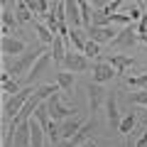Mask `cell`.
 Segmentation results:
<instances>
[{
  "instance_id": "cell-38",
  "label": "cell",
  "mask_w": 147,
  "mask_h": 147,
  "mask_svg": "<svg viewBox=\"0 0 147 147\" xmlns=\"http://www.w3.org/2000/svg\"><path fill=\"white\" fill-rule=\"evenodd\" d=\"M140 42H142V44H147V34H142V37H140Z\"/></svg>"
},
{
  "instance_id": "cell-26",
  "label": "cell",
  "mask_w": 147,
  "mask_h": 147,
  "mask_svg": "<svg viewBox=\"0 0 147 147\" xmlns=\"http://www.w3.org/2000/svg\"><path fill=\"white\" fill-rule=\"evenodd\" d=\"M44 130H47V140L52 142V145H57V142L61 140V132H59V120H49L47 125H44Z\"/></svg>"
},
{
  "instance_id": "cell-32",
  "label": "cell",
  "mask_w": 147,
  "mask_h": 147,
  "mask_svg": "<svg viewBox=\"0 0 147 147\" xmlns=\"http://www.w3.org/2000/svg\"><path fill=\"white\" fill-rule=\"evenodd\" d=\"M125 3H127V0H110L108 5L103 7V10H105V15H115V12H120V7L125 5Z\"/></svg>"
},
{
  "instance_id": "cell-27",
  "label": "cell",
  "mask_w": 147,
  "mask_h": 147,
  "mask_svg": "<svg viewBox=\"0 0 147 147\" xmlns=\"http://www.w3.org/2000/svg\"><path fill=\"white\" fill-rule=\"evenodd\" d=\"M32 118H34V120H39L42 125H47V123L52 120V115H49V108H47V100L37 105V110H34V115H32Z\"/></svg>"
},
{
  "instance_id": "cell-13",
  "label": "cell",
  "mask_w": 147,
  "mask_h": 147,
  "mask_svg": "<svg viewBox=\"0 0 147 147\" xmlns=\"http://www.w3.org/2000/svg\"><path fill=\"white\" fill-rule=\"evenodd\" d=\"M12 147H32V125H30V120L20 123V125L15 127Z\"/></svg>"
},
{
  "instance_id": "cell-5",
  "label": "cell",
  "mask_w": 147,
  "mask_h": 147,
  "mask_svg": "<svg viewBox=\"0 0 147 147\" xmlns=\"http://www.w3.org/2000/svg\"><path fill=\"white\" fill-rule=\"evenodd\" d=\"M47 108H49L52 120H66V118L76 115V108H69V105L61 100V96H59V93H54L52 98H47Z\"/></svg>"
},
{
  "instance_id": "cell-12",
  "label": "cell",
  "mask_w": 147,
  "mask_h": 147,
  "mask_svg": "<svg viewBox=\"0 0 147 147\" xmlns=\"http://www.w3.org/2000/svg\"><path fill=\"white\" fill-rule=\"evenodd\" d=\"M84 118H79V115H71V118H66V120H59V132H61V140H71L76 132L84 127Z\"/></svg>"
},
{
  "instance_id": "cell-18",
  "label": "cell",
  "mask_w": 147,
  "mask_h": 147,
  "mask_svg": "<svg viewBox=\"0 0 147 147\" xmlns=\"http://www.w3.org/2000/svg\"><path fill=\"white\" fill-rule=\"evenodd\" d=\"M74 76L76 74H71V71H66V69H61V71H57V84H59V88H61V93H74Z\"/></svg>"
},
{
  "instance_id": "cell-37",
  "label": "cell",
  "mask_w": 147,
  "mask_h": 147,
  "mask_svg": "<svg viewBox=\"0 0 147 147\" xmlns=\"http://www.w3.org/2000/svg\"><path fill=\"white\" fill-rule=\"evenodd\" d=\"M52 147H74V142L71 140H59L57 145H52Z\"/></svg>"
},
{
  "instance_id": "cell-4",
  "label": "cell",
  "mask_w": 147,
  "mask_h": 147,
  "mask_svg": "<svg viewBox=\"0 0 147 147\" xmlns=\"http://www.w3.org/2000/svg\"><path fill=\"white\" fill-rule=\"evenodd\" d=\"M52 61H54L52 52H44L42 57L37 59V64L30 69V74L25 76V86H37V84H39V81H42V76L47 74V69L52 66Z\"/></svg>"
},
{
  "instance_id": "cell-29",
  "label": "cell",
  "mask_w": 147,
  "mask_h": 147,
  "mask_svg": "<svg viewBox=\"0 0 147 147\" xmlns=\"http://www.w3.org/2000/svg\"><path fill=\"white\" fill-rule=\"evenodd\" d=\"M84 54L88 59H96V57H100V44L98 42H93V39H88L86 42V49H84Z\"/></svg>"
},
{
  "instance_id": "cell-23",
  "label": "cell",
  "mask_w": 147,
  "mask_h": 147,
  "mask_svg": "<svg viewBox=\"0 0 147 147\" xmlns=\"http://www.w3.org/2000/svg\"><path fill=\"white\" fill-rule=\"evenodd\" d=\"M15 15H17V20H20V25H25V22H34V17H37L34 12H32L25 3H22V0L15 5Z\"/></svg>"
},
{
  "instance_id": "cell-34",
  "label": "cell",
  "mask_w": 147,
  "mask_h": 147,
  "mask_svg": "<svg viewBox=\"0 0 147 147\" xmlns=\"http://www.w3.org/2000/svg\"><path fill=\"white\" fill-rule=\"evenodd\" d=\"M88 3H91V7H93V10H103L110 0H88Z\"/></svg>"
},
{
  "instance_id": "cell-7",
  "label": "cell",
  "mask_w": 147,
  "mask_h": 147,
  "mask_svg": "<svg viewBox=\"0 0 147 147\" xmlns=\"http://www.w3.org/2000/svg\"><path fill=\"white\" fill-rule=\"evenodd\" d=\"M115 76H118V71L113 69V64H108L105 59L93 61V69H91V81H96V84H108V81H113Z\"/></svg>"
},
{
  "instance_id": "cell-15",
  "label": "cell",
  "mask_w": 147,
  "mask_h": 147,
  "mask_svg": "<svg viewBox=\"0 0 147 147\" xmlns=\"http://www.w3.org/2000/svg\"><path fill=\"white\" fill-rule=\"evenodd\" d=\"M86 42H88V30L86 27H74V30H69V44H71V49L84 52Z\"/></svg>"
},
{
  "instance_id": "cell-25",
  "label": "cell",
  "mask_w": 147,
  "mask_h": 147,
  "mask_svg": "<svg viewBox=\"0 0 147 147\" xmlns=\"http://www.w3.org/2000/svg\"><path fill=\"white\" fill-rule=\"evenodd\" d=\"M110 25H115L118 30H123V27H127V25H135V22H132V17L127 15L125 10H120V12H115V15H110Z\"/></svg>"
},
{
  "instance_id": "cell-20",
  "label": "cell",
  "mask_w": 147,
  "mask_h": 147,
  "mask_svg": "<svg viewBox=\"0 0 147 147\" xmlns=\"http://www.w3.org/2000/svg\"><path fill=\"white\" fill-rule=\"evenodd\" d=\"M34 25V34H37V42H42V44H47V47H52V42H54V32L49 30L44 22H32Z\"/></svg>"
},
{
  "instance_id": "cell-11",
  "label": "cell",
  "mask_w": 147,
  "mask_h": 147,
  "mask_svg": "<svg viewBox=\"0 0 147 147\" xmlns=\"http://www.w3.org/2000/svg\"><path fill=\"white\" fill-rule=\"evenodd\" d=\"M105 118H108V123H110V127H120V120H123V115H120V108H118V93L115 91H110L108 96H105Z\"/></svg>"
},
{
  "instance_id": "cell-9",
  "label": "cell",
  "mask_w": 147,
  "mask_h": 147,
  "mask_svg": "<svg viewBox=\"0 0 147 147\" xmlns=\"http://www.w3.org/2000/svg\"><path fill=\"white\" fill-rule=\"evenodd\" d=\"M0 52H3V57H20V54L27 52V44L20 37L5 34V37H0Z\"/></svg>"
},
{
  "instance_id": "cell-19",
  "label": "cell",
  "mask_w": 147,
  "mask_h": 147,
  "mask_svg": "<svg viewBox=\"0 0 147 147\" xmlns=\"http://www.w3.org/2000/svg\"><path fill=\"white\" fill-rule=\"evenodd\" d=\"M0 17H3V37L5 34H10L12 30H17L20 27V20H17V15H15V10H0Z\"/></svg>"
},
{
  "instance_id": "cell-2",
  "label": "cell",
  "mask_w": 147,
  "mask_h": 147,
  "mask_svg": "<svg viewBox=\"0 0 147 147\" xmlns=\"http://www.w3.org/2000/svg\"><path fill=\"white\" fill-rule=\"evenodd\" d=\"M37 88H39V86H25V88H22V91H17L15 96H10V98H5V100H3V120H5V123H10L12 118H15L17 113H20V110L25 108V103L32 98V93H34Z\"/></svg>"
},
{
  "instance_id": "cell-21",
  "label": "cell",
  "mask_w": 147,
  "mask_h": 147,
  "mask_svg": "<svg viewBox=\"0 0 147 147\" xmlns=\"http://www.w3.org/2000/svg\"><path fill=\"white\" fill-rule=\"evenodd\" d=\"M0 88H3V96H5V98H10L17 91H22V84H20V79L7 76V79H0Z\"/></svg>"
},
{
  "instance_id": "cell-30",
  "label": "cell",
  "mask_w": 147,
  "mask_h": 147,
  "mask_svg": "<svg viewBox=\"0 0 147 147\" xmlns=\"http://www.w3.org/2000/svg\"><path fill=\"white\" fill-rule=\"evenodd\" d=\"M42 20H44V25H47L49 30L54 32V34H59V30H61V22H59L57 17H54V12H49V15H44Z\"/></svg>"
},
{
  "instance_id": "cell-31",
  "label": "cell",
  "mask_w": 147,
  "mask_h": 147,
  "mask_svg": "<svg viewBox=\"0 0 147 147\" xmlns=\"http://www.w3.org/2000/svg\"><path fill=\"white\" fill-rule=\"evenodd\" d=\"M93 25H98V27L110 25V15H105V10H93Z\"/></svg>"
},
{
  "instance_id": "cell-24",
  "label": "cell",
  "mask_w": 147,
  "mask_h": 147,
  "mask_svg": "<svg viewBox=\"0 0 147 147\" xmlns=\"http://www.w3.org/2000/svg\"><path fill=\"white\" fill-rule=\"evenodd\" d=\"M135 123H137V115H135V113H127V115H123V120H120V127H118V132L127 137V135L132 132V127H135Z\"/></svg>"
},
{
  "instance_id": "cell-6",
  "label": "cell",
  "mask_w": 147,
  "mask_h": 147,
  "mask_svg": "<svg viewBox=\"0 0 147 147\" xmlns=\"http://www.w3.org/2000/svg\"><path fill=\"white\" fill-rule=\"evenodd\" d=\"M137 42H140V37H137L135 25H127V27H123V30L118 32V37L110 42V47L113 49H135Z\"/></svg>"
},
{
  "instance_id": "cell-14",
  "label": "cell",
  "mask_w": 147,
  "mask_h": 147,
  "mask_svg": "<svg viewBox=\"0 0 147 147\" xmlns=\"http://www.w3.org/2000/svg\"><path fill=\"white\" fill-rule=\"evenodd\" d=\"M64 5H66V25L71 27H84V17H81V5L79 0H64Z\"/></svg>"
},
{
  "instance_id": "cell-16",
  "label": "cell",
  "mask_w": 147,
  "mask_h": 147,
  "mask_svg": "<svg viewBox=\"0 0 147 147\" xmlns=\"http://www.w3.org/2000/svg\"><path fill=\"white\" fill-rule=\"evenodd\" d=\"M105 61L113 64V69H115L118 74H125L127 69L135 64V59H132L130 54H108V57H105Z\"/></svg>"
},
{
  "instance_id": "cell-8",
  "label": "cell",
  "mask_w": 147,
  "mask_h": 147,
  "mask_svg": "<svg viewBox=\"0 0 147 147\" xmlns=\"http://www.w3.org/2000/svg\"><path fill=\"white\" fill-rule=\"evenodd\" d=\"M118 32L120 30H118L115 25H105V27L91 25L88 27V39H93V42H98V44H110L118 37Z\"/></svg>"
},
{
  "instance_id": "cell-22",
  "label": "cell",
  "mask_w": 147,
  "mask_h": 147,
  "mask_svg": "<svg viewBox=\"0 0 147 147\" xmlns=\"http://www.w3.org/2000/svg\"><path fill=\"white\" fill-rule=\"evenodd\" d=\"M125 84L130 86L132 91H142V88H147V71H140V74H132V76H127Z\"/></svg>"
},
{
  "instance_id": "cell-33",
  "label": "cell",
  "mask_w": 147,
  "mask_h": 147,
  "mask_svg": "<svg viewBox=\"0 0 147 147\" xmlns=\"http://www.w3.org/2000/svg\"><path fill=\"white\" fill-rule=\"evenodd\" d=\"M135 30H137V37L147 34V10H145V15L140 17V22H137V25H135Z\"/></svg>"
},
{
  "instance_id": "cell-10",
  "label": "cell",
  "mask_w": 147,
  "mask_h": 147,
  "mask_svg": "<svg viewBox=\"0 0 147 147\" xmlns=\"http://www.w3.org/2000/svg\"><path fill=\"white\" fill-rule=\"evenodd\" d=\"M86 93H88V108H91V113H96L100 105H105V96H108V91H103V84L88 81V84H86Z\"/></svg>"
},
{
  "instance_id": "cell-3",
  "label": "cell",
  "mask_w": 147,
  "mask_h": 147,
  "mask_svg": "<svg viewBox=\"0 0 147 147\" xmlns=\"http://www.w3.org/2000/svg\"><path fill=\"white\" fill-rule=\"evenodd\" d=\"M61 66L66 69V71H71V74H86V71H91V69H93V61H91L84 52L69 49L66 57H64V61H61Z\"/></svg>"
},
{
  "instance_id": "cell-1",
  "label": "cell",
  "mask_w": 147,
  "mask_h": 147,
  "mask_svg": "<svg viewBox=\"0 0 147 147\" xmlns=\"http://www.w3.org/2000/svg\"><path fill=\"white\" fill-rule=\"evenodd\" d=\"M44 52H49L47 44L37 42V44H32V47H27V52L20 54V57H3V71H7L12 79L27 76V74H30V69L37 64V59L42 57Z\"/></svg>"
},
{
  "instance_id": "cell-17",
  "label": "cell",
  "mask_w": 147,
  "mask_h": 147,
  "mask_svg": "<svg viewBox=\"0 0 147 147\" xmlns=\"http://www.w3.org/2000/svg\"><path fill=\"white\" fill-rule=\"evenodd\" d=\"M66 44H69L66 37H61V34L54 37L52 47H49V52H52V57H54V64H61V61H64V57H66V52H69Z\"/></svg>"
},
{
  "instance_id": "cell-35",
  "label": "cell",
  "mask_w": 147,
  "mask_h": 147,
  "mask_svg": "<svg viewBox=\"0 0 147 147\" xmlns=\"http://www.w3.org/2000/svg\"><path fill=\"white\" fill-rule=\"evenodd\" d=\"M135 147H147V127H145V132L135 140Z\"/></svg>"
},
{
  "instance_id": "cell-28",
  "label": "cell",
  "mask_w": 147,
  "mask_h": 147,
  "mask_svg": "<svg viewBox=\"0 0 147 147\" xmlns=\"http://www.w3.org/2000/svg\"><path fill=\"white\" fill-rule=\"evenodd\" d=\"M130 103L132 105H140V108H147V88L132 91V93H130Z\"/></svg>"
},
{
  "instance_id": "cell-39",
  "label": "cell",
  "mask_w": 147,
  "mask_h": 147,
  "mask_svg": "<svg viewBox=\"0 0 147 147\" xmlns=\"http://www.w3.org/2000/svg\"><path fill=\"white\" fill-rule=\"evenodd\" d=\"M142 3H145V10H147V0H142Z\"/></svg>"
},
{
  "instance_id": "cell-36",
  "label": "cell",
  "mask_w": 147,
  "mask_h": 147,
  "mask_svg": "<svg viewBox=\"0 0 147 147\" xmlns=\"http://www.w3.org/2000/svg\"><path fill=\"white\" fill-rule=\"evenodd\" d=\"M79 147H98V142H96L93 137H88V140H86V142H81Z\"/></svg>"
}]
</instances>
